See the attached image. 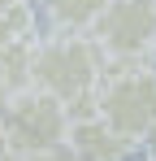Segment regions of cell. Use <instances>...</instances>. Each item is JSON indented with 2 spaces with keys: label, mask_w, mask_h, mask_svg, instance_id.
<instances>
[{
  "label": "cell",
  "mask_w": 156,
  "mask_h": 161,
  "mask_svg": "<svg viewBox=\"0 0 156 161\" xmlns=\"http://www.w3.org/2000/svg\"><path fill=\"white\" fill-rule=\"evenodd\" d=\"M139 148H148V157L156 161V122H152V126H148V135L139 139Z\"/></svg>",
  "instance_id": "10"
},
{
  "label": "cell",
  "mask_w": 156,
  "mask_h": 161,
  "mask_svg": "<svg viewBox=\"0 0 156 161\" xmlns=\"http://www.w3.org/2000/svg\"><path fill=\"white\" fill-rule=\"evenodd\" d=\"M91 39L113 61H148L156 53V0H108Z\"/></svg>",
  "instance_id": "4"
},
{
  "label": "cell",
  "mask_w": 156,
  "mask_h": 161,
  "mask_svg": "<svg viewBox=\"0 0 156 161\" xmlns=\"http://www.w3.org/2000/svg\"><path fill=\"white\" fill-rule=\"evenodd\" d=\"M35 26H39V13L30 0H0V44L30 39Z\"/></svg>",
  "instance_id": "7"
},
{
  "label": "cell",
  "mask_w": 156,
  "mask_h": 161,
  "mask_svg": "<svg viewBox=\"0 0 156 161\" xmlns=\"http://www.w3.org/2000/svg\"><path fill=\"white\" fill-rule=\"evenodd\" d=\"M9 96H13V92H9V83H4V74H0V113H4V105H9Z\"/></svg>",
  "instance_id": "11"
},
{
  "label": "cell",
  "mask_w": 156,
  "mask_h": 161,
  "mask_svg": "<svg viewBox=\"0 0 156 161\" xmlns=\"http://www.w3.org/2000/svg\"><path fill=\"white\" fill-rule=\"evenodd\" d=\"M0 135H4L13 157L39 153V148H52V144H65L70 113L56 96L39 92V87H22V92L9 96V105L0 113Z\"/></svg>",
  "instance_id": "3"
},
{
  "label": "cell",
  "mask_w": 156,
  "mask_h": 161,
  "mask_svg": "<svg viewBox=\"0 0 156 161\" xmlns=\"http://www.w3.org/2000/svg\"><path fill=\"white\" fill-rule=\"evenodd\" d=\"M148 161H152V157H148Z\"/></svg>",
  "instance_id": "12"
},
{
  "label": "cell",
  "mask_w": 156,
  "mask_h": 161,
  "mask_svg": "<svg viewBox=\"0 0 156 161\" xmlns=\"http://www.w3.org/2000/svg\"><path fill=\"white\" fill-rule=\"evenodd\" d=\"M18 161H82V157L70 144H52V148H39V153H22Z\"/></svg>",
  "instance_id": "9"
},
{
  "label": "cell",
  "mask_w": 156,
  "mask_h": 161,
  "mask_svg": "<svg viewBox=\"0 0 156 161\" xmlns=\"http://www.w3.org/2000/svg\"><path fill=\"white\" fill-rule=\"evenodd\" d=\"M104 79V53L91 31H56L30 39V87L56 96L70 122L96 113V87Z\"/></svg>",
  "instance_id": "1"
},
{
  "label": "cell",
  "mask_w": 156,
  "mask_h": 161,
  "mask_svg": "<svg viewBox=\"0 0 156 161\" xmlns=\"http://www.w3.org/2000/svg\"><path fill=\"white\" fill-rule=\"evenodd\" d=\"M96 113L126 139H143L156 122V65L104 57V79L96 87Z\"/></svg>",
  "instance_id": "2"
},
{
  "label": "cell",
  "mask_w": 156,
  "mask_h": 161,
  "mask_svg": "<svg viewBox=\"0 0 156 161\" xmlns=\"http://www.w3.org/2000/svg\"><path fill=\"white\" fill-rule=\"evenodd\" d=\"M30 39H35V35H30ZM30 39L0 44V74H4V83H9V92L30 87Z\"/></svg>",
  "instance_id": "8"
},
{
  "label": "cell",
  "mask_w": 156,
  "mask_h": 161,
  "mask_svg": "<svg viewBox=\"0 0 156 161\" xmlns=\"http://www.w3.org/2000/svg\"><path fill=\"white\" fill-rule=\"evenodd\" d=\"M65 144L74 148L82 161H126L139 144L126 139V135H117L108 122H104L100 113H91V118H78L70 122V135H65Z\"/></svg>",
  "instance_id": "5"
},
{
  "label": "cell",
  "mask_w": 156,
  "mask_h": 161,
  "mask_svg": "<svg viewBox=\"0 0 156 161\" xmlns=\"http://www.w3.org/2000/svg\"><path fill=\"white\" fill-rule=\"evenodd\" d=\"M39 4L56 31H91V22L104 13L108 0H39Z\"/></svg>",
  "instance_id": "6"
}]
</instances>
